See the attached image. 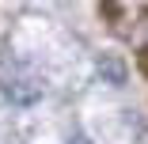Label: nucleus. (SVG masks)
Returning a JSON list of instances; mask_svg holds the SVG:
<instances>
[{
    "instance_id": "f257e3e1",
    "label": "nucleus",
    "mask_w": 148,
    "mask_h": 144,
    "mask_svg": "<svg viewBox=\"0 0 148 144\" xmlns=\"http://www.w3.org/2000/svg\"><path fill=\"white\" fill-rule=\"evenodd\" d=\"M0 91H4L15 106H31L34 99H42V80L15 57L0 61Z\"/></svg>"
},
{
    "instance_id": "f03ea898",
    "label": "nucleus",
    "mask_w": 148,
    "mask_h": 144,
    "mask_svg": "<svg viewBox=\"0 0 148 144\" xmlns=\"http://www.w3.org/2000/svg\"><path fill=\"white\" fill-rule=\"evenodd\" d=\"M99 72H106L114 83H122V80H125V68L118 65V61H99Z\"/></svg>"
},
{
    "instance_id": "7ed1b4c3",
    "label": "nucleus",
    "mask_w": 148,
    "mask_h": 144,
    "mask_svg": "<svg viewBox=\"0 0 148 144\" xmlns=\"http://www.w3.org/2000/svg\"><path fill=\"white\" fill-rule=\"evenodd\" d=\"M140 46H144V49H148V19H144V23H140Z\"/></svg>"
},
{
    "instance_id": "20e7f679",
    "label": "nucleus",
    "mask_w": 148,
    "mask_h": 144,
    "mask_svg": "<svg viewBox=\"0 0 148 144\" xmlns=\"http://www.w3.org/2000/svg\"><path fill=\"white\" fill-rule=\"evenodd\" d=\"M69 144H91V140H87L84 133H72V136H69Z\"/></svg>"
}]
</instances>
